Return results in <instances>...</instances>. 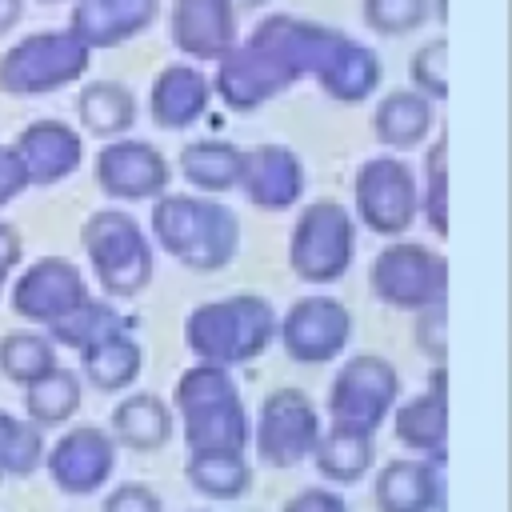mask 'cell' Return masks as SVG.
Returning <instances> with one entry per match:
<instances>
[{"label":"cell","instance_id":"cell-1","mask_svg":"<svg viewBox=\"0 0 512 512\" xmlns=\"http://www.w3.org/2000/svg\"><path fill=\"white\" fill-rule=\"evenodd\" d=\"M344 32L328 24H312L300 16H264L248 40H236L216 60L212 92L232 112H256L260 104L276 100L304 76H320L332 56L344 48Z\"/></svg>","mask_w":512,"mask_h":512},{"label":"cell","instance_id":"cell-2","mask_svg":"<svg viewBox=\"0 0 512 512\" xmlns=\"http://www.w3.org/2000/svg\"><path fill=\"white\" fill-rule=\"evenodd\" d=\"M152 240L192 272H220L236 260L240 220L228 204L212 196H156L152 204Z\"/></svg>","mask_w":512,"mask_h":512},{"label":"cell","instance_id":"cell-3","mask_svg":"<svg viewBox=\"0 0 512 512\" xmlns=\"http://www.w3.org/2000/svg\"><path fill=\"white\" fill-rule=\"evenodd\" d=\"M172 408L184 420L188 456L196 452H244L252 444V420L228 368L192 364L180 372Z\"/></svg>","mask_w":512,"mask_h":512},{"label":"cell","instance_id":"cell-4","mask_svg":"<svg viewBox=\"0 0 512 512\" xmlns=\"http://www.w3.org/2000/svg\"><path fill=\"white\" fill-rule=\"evenodd\" d=\"M272 340H276V308L252 292L196 304L184 316V344L196 352L200 364L236 368L268 352Z\"/></svg>","mask_w":512,"mask_h":512},{"label":"cell","instance_id":"cell-5","mask_svg":"<svg viewBox=\"0 0 512 512\" xmlns=\"http://www.w3.org/2000/svg\"><path fill=\"white\" fill-rule=\"evenodd\" d=\"M84 256L92 264L96 284L108 296H140L152 284V240L148 232L120 208H100L84 220Z\"/></svg>","mask_w":512,"mask_h":512},{"label":"cell","instance_id":"cell-6","mask_svg":"<svg viewBox=\"0 0 512 512\" xmlns=\"http://www.w3.org/2000/svg\"><path fill=\"white\" fill-rule=\"evenodd\" d=\"M400 396V372L376 352H356L340 364L328 388V428L352 436H376Z\"/></svg>","mask_w":512,"mask_h":512},{"label":"cell","instance_id":"cell-7","mask_svg":"<svg viewBox=\"0 0 512 512\" xmlns=\"http://www.w3.org/2000/svg\"><path fill=\"white\" fill-rule=\"evenodd\" d=\"M92 52L68 32V28H48L20 36L4 56H0V92L8 96H48L68 84H76L88 72Z\"/></svg>","mask_w":512,"mask_h":512},{"label":"cell","instance_id":"cell-8","mask_svg":"<svg viewBox=\"0 0 512 512\" xmlns=\"http://www.w3.org/2000/svg\"><path fill=\"white\" fill-rule=\"evenodd\" d=\"M356 220L340 200H312L292 228L288 264L304 284H336L352 268Z\"/></svg>","mask_w":512,"mask_h":512},{"label":"cell","instance_id":"cell-9","mask_svg":"<svg viewBox=\"0 0 512 512\" xmlns=\"http://www.w3.org/2000/svg\"><path fill=\"white\" fill-rule=\"evenodd\" d=\"M376 300L400 312H432L448 300V260L416 240H396L368 268Z\"/></svg>","mask_w":512,"mask_h":512},{"label":"cell","instance_id":"cell-10","mask_svg":"<svg viewBox=\"0 0 512 512\" xmlns=\"http://www.w3.org/2000/svg\"><path fill=\"white\" fill-rule=\"evenodd\" d=\"M356 220L376 236H404L420 216L416 172L400 156H372L352 176Z\"/></svg>","mask_w":512,"mask_h":512},{"label":"cell","instance_id":"cell-11","mask_svg":"<svg viewBox=\"0 0 512 512\" xmlns=\"http://www.w3.org/2000/svg\"><path fill=\"white\" fill-rule=\"evenodd\" d=\"M320 412L304 388H272L256 416V456L268 468H296L320 440Z\"/></svg>","mask_w":512,"mask_h":512},{"label":"cell","instance_id":"cell-12","mask_svg":"<svg viewBox=\"0 0 512 512\" xmlns=\"http://www.w3.org/2000/svg\"><path fill=\"white\" fill-rule=\"evenodd\" d=\"M276 336L292 360L324 364L352 344V312L344 300L312 292V296H300L284 316H276Z\"/></svg>","mask_w":512,"mask_h":512},{"label":"cell","instance_id":"cell-13","mask_svg":"<svg viewBox=\"0 0 512 512\" xmlns=\"http://www.w3.org/2000/svg\"><path fill=\"white\" fill-rule=\"evenodd\" d=\"M92 292H88V280L84 272L64 260V256H44L36 264H28L20 272V280L12 284L8 292V304L20 320H32V324H52L60 320L64 312H72L76 304H84Z\"/></svg>","mask_w":512,"mask_h":512},{"label":"cell","instance_id":"cell-14","mask_svg":"<svg viewBox=\"0 0 512 512\" xmlns=\"http://www.w3.org/2000/svg\"><path fill=\"white\" fill-rule=\"evenodd\" d=\"M44 464L64 496H92L116 472V440L96 424H76L44 452Z\"/></svg>","mask_w":512,"mask_h":512},{"label":"cell","instance_id":"cell-15","mask_svg":"<svg viewBox=\"0 0 512 512\" xmlns=\"http://www.w3.org/2000/svg\"><path fill=\"white\" fill-rule=\"evenodd\" d=\"M168 180L172 168L148 140L120 136L96 152V184L112 200H156L168 192Z\"/></svg>","mask_w":512,"mask_h":512},{"label":"cell","instance_id":"cell-16","mask_svg":"<svg viewBox=\"0 0 512 512\" xmlns=\"http://www.w3.org/2000/svg\"><path fill=\"white\" fill-rule=\"evenodd\" d=\"M240 188L260 212H284L304 196V164L284 144H256L244 152Z\"/></svg>","mask_w":512,"mask_h":512},{"label":"cell","instance_id":"cell-17","mask_svg":"<svg viewBox=\"0 0 512 512\" xmlns=\"http://www.w3.org/2000/svg\"><path fill=\"white\" fill-rule=\"evenodd\" d=\"M392 432L404 448H412L420 460L440 464L448 456V376L444 368H436L428 376V388L412 400H404L392 412Z\"/></svg>","mask_w":512,"mask_h":512},{"label":"cell","instance_id":"cell-18","mask_svg":"<svg viewBox=\"0 0 512 512\" xmlns=\"http://www.w3.org/2000/svg\"><path fill=\"white\" fill-rule=\"evenodd\" d=\"M168 32L188 60H220L236 44V8L228 0H172Z\"/></svg>","mask_w":512,"mask_h":512},{"label":"cell","instance_id":"cell-19","mask_svg":"<svg viewBox=\"0 0 512 512\" xmlns=\"http://www.w3.org/2000/svg\"><path fill=\"white\" fill-rule=\"evenodd\" d=\"M160 12V0H76L68 16V32L88 48H116L140 36Z\"/></svg>","mask_w":512,"mask_h":512},{"label":"cell","instance_id":"cell-20","mask_svg":"<svg viewBox=\"0 0 512 512\" xmlns=\"http://www.w3.org/2000/svg\"><path fill=\"white\" fill-rule=\"evenodd\" d=\"M28 184H60L84 160V140L64 120H36L12 140Z\"/></svg>","mask_w":512,"mask_h":512},{"label":"cell","instance_id":"cell-21","mask_svg":"<svg viewBox=\"0 0 512 512\" xmlns=\"http://www.w3.org/2000/svg\"><path fill=\"white\" fill-rule=\"evenodd\" d=\"M208 100H212V80L196 64H168L152 76V88H148V112L156 128H168V132L196 124Z\"/></svg>","mask_w":512,"mask_h":512},{"label":"cell","instance_id":"cell-22","mask_svg":"<svg viewBox=\"0 0 512 512\" xmlns=\"http://www.w3.org/2000/svg\"><path fill=\"white\" fill-rule=\"evenodd\" d=\"M440 504H444L440 464L420 460V456H400L376 472L380 512H436Z\"/></svg>","mask_w":512,"mask_h":512},{"label":"cell","instance_id":"cell-23","mask_svg":"<svg viewBox=\"0 0 512 512\" xmlns=\"http://www.w3.org/2000/svg\"><path fill=\"white\" fill-rule=\"evenodd\" d=\"M436 128V112H432V100H424L420 92L412 88H396L388 96H380L376 112H372V132L384 148L392 152H408V148H420Z\"/></svg>","mask_w":512,"mask_h":512},{"label":"cell","instance_id":"cell-24","mask_svg":"<svg viewBox=\"0 0 512 512\" xmlns=\"http://www.w3.org/2000/svg\"><path fill=\"white\" fill-rule=\"evenodd\" d=\"M172 408L152 392H132L112 408V440L136 452L164 448L172 440Z\"/></svg>","mask_w":512,"mask_h":512},{"label":"cell","instance_id":"cell-25","mask_svg":"<svg viewBox=\"0 0 512 512\" xmlns=\"http://www.w3.org/2000/svg\"><path fill=\"white\" fill-rule=\"evenodd\" d=\"M316 84H320L324 96H332L340 104H360L380 84V60H376V52L368 44H360V40L348 36L344 48L332 56V64L316 76Z\"/></svg>","mask_w":512,"mask_h":512},{"label":"cell","instance_id":"cell-26","mask_svg":"<svg viewBox=\"0 0 512 512\" xmlns=\"http://www.w3.org/2000/svg\"><path fill=\"white\" fill-rule=\"evenodd\" d=\"M80 124L100 140H120L136 124V96L116 80H92L76 96Z\"/></svg>","mask_w":512,"mask_h":512},{"label":"cell","instance_id":"cell-27","mask_svg":"<svg viewBox=\"0 0 512 512\" xmlns=\"http://www.w3.org/2000/svg\"><path fill=\"white\" fill-rule=\"evenodd\" d=\"M244 148L232 140H192L180 148V176L200 192H228L240 188Z\"/></svg>","mask_w":512,"mask_h":512},{"label":"cell","instance_id":"cell-28","mask_svg":"<svg viewBox=\"0 0 512 512\" xmlns=\"http://www.w3.org/2000/svg\"><path fill=\"white\" fill-rule=\"evenodd\" d=\"M140 368H144V352H140V344L128 332H116L108 340H96L92 348L80 352V372L100 392H120V388L136 384Z\"/></svg>","mask_w":512,"mask_h":512},{"label":"cell","instance_id":"cell-29","mask_svg":"<svg viewBox=\"0 0 512 512\" xmlns=\"http://www.w3.org/2000/svg\"><path fill=\"white\" fill-rule=\"evenodd\" d=\"M184 476L208 500H240L252 488V464L244 452H196L184 460Z\"/></svg>","mask_w":512,"mask_h":512},{"label":"cell","instance_id":"cell-30","mask_svg":"<svg viewBox=\"0 0 512 512\" xmlns=\"http://www.w3.org/2000/svg\"><path fill=\"white\" fill-rule=\"evenodd\" d=\"M312 464L324 480L332 484H356L372 472L376 464V448L368 436H352V432H336V428H324L316 448H312Z\"/></svg>","mask_w":512,"mask_h":512},{"label":"cell","instance_id":"cell-31","mask_svg":"<svg viewBox=\"0 0 512 512\" xmlns=\"http://www.w3.org/2000/svg\"><path fill=\"white\" fill-rule=\"evenodd\" d=\"M116 332H128V320L108 300H96V296H88L84 304H76L72 312H64L60 320L48 324V340L52 344H64L72 352H84L96 340H108Z\"/></svg>","mask_w":512,"mask_h":512},{"label":"cell","instance_id":"cell-32","mask_svg":"<svg viewBox=\"0 0 512 512\" xmlns=\"http://www.w3.org/2000/svg\"><path fill=\"white\" fill-rule=\"evenodd\" d=\"M80 400H84L80 376L68 368H52L48 376H40L36 384L24 388V412H28V424H36V428L68 424L80 412Z\"/></svg>","mask_w":512,"mask_h":512},{"label":"cell","instance_id":"cell-33","mask_svg":"<svg viewBox=\"0 0 512 512\" xmlns=\"http://www.w3.org/2000/svg\"><path fill=\"white\" fill-rule=\"evenodd\" d=\"M52 368H60V360H56V344L44 332L16 328V332H4L0 336V372L12 384L28 388L40 376H48Z\"/></svg>","mask_w":512,"mask_h":512},{"label":"cell","instance_id":"cell-34","mask_svg":"<svg viewBox=\"0 0 512 512\" xmlns=\"http://www.w3.org/2000/svg\"><path fill=\"white\" fill-rule=\"evenodd\" d=\"M44 460V436L36 424L0 408V476H28Z\"/></svg>","mask_w":512,"mask_h":512},{"label":"cell","instance_id":"cell-35","mask_svg":"<svg viewBox=\"0 0 512 512\" xmlns=\"http://www.w3.org/2000/svg\"><path fill=\"white\" fill-rule=\"evenodd\" d=\"M448 140L436 136L428 156H424V188H416L420 196V216L436 236H448Z\"/></svg>","mask_w":512,"mask_h":512},{"label":"cell","instance_id":"cell-36","mask_svg":"<svg viewBox=\"0 0 512 512\" xmlns=\"http://www.w3.org/2000/svg\"><path fill=\"white\" fill-rule=\"evenodd\" d=\"M364 24L380 36H404L428 24L432 0H364Z\"/></svg>","mask_w":512,"mask_h":512},{"label":"cell","instance_id":"cell-37","mask_svg":"<svg viewBox=\"0 0 512 512\" xmlns=\"http://www.w3.org/2000/svg\"><path fill=\"white\" fill-rule=\"evenodd\" d=\"M444 60H448V40H444V36L424 40V44L412 52V60H408V80H412V92H420L424 100H444V96H448Z\"/></svg>","mask_w":512,"mask_h":512},{"label":"cell","instance_id":"cell-38","mask_svg":"<svg viewBox=\"0 0 512 512\" xmlns=\"http://www.w3.org/2000/svg\"><path fill=\"white\" fill-rule=\"evenodd\" d=\"M100 512H164L160 508V496L144 484H120L104 496V508Z\"/></svg>","mask_w":512,"mask_h":512},{"label":"cell","instance_id":"cell-39","mask_svg":"<svg viewBox=\"0 0 512 512\" xmlns=\"http://www.w3.org/2000/svg\"><path fill=\"white\" fill-rule=\"evenodd\" d=\"M24 188H28V176H24V164H20L16 148L12 144H0V208L12 204Z\"/></svg>","mask_w":512,"mask_h":512},{"label":"cell","instance_id":"cell-40","mask_svg":"<svg viewBox=\"0 0 512 512\" xmlns=\"http://www.w3.org/2000/svg\"><path fill=\"white\" fill-rule=\"evenodd\" d=\"M284 512H348V504H344V496L332 492V488H300V492L284 504Z\"/></svg>","mask_w":512,"mask_h":512},{"label":"cell","instance_id":"cell-41","mask_svg":"<svg viewBox=\"0 0 512 512\" xmlns=\"http://www.w3.org/2000/svg\"><path fill=\"white\" fill-rule=\"evenodd\" d=\"M16 264H20V232L0 220V292H4V284H8Z\"/></svg>","mask_w":512,"mask_h":512},{"label":"cell","instance_id":"cell-42","mask_svg":"<svg viewBox=\"0 0 512 512\" xmlns=\"http://www.w3.org/2000/svg\"><path fill=\"white\" fill-rule=\"evenodd\" d=\"M24 20V0H0V36H8Z\"/></svg>","mask_w":512,"mask_h":512},{"label":"cell","instance_id":"cell-43","mask_svg":"<svg viewBox=\"0 0 512 512\" xmlns=\"http://www.w3.org/2000/svg\"><path fill=\"white\" fill-rule=\"evenodd\" d=\"M228 4L240 12V8H260V4H268V0H228Z\"/></svg>","mask_w":512,"mask_h":512},{"label":"cell","instance_id":"cell-44","mask_svg":"<svg viewBox=\"0 0 512 512\" xmlns=\"http://www.w3.org/2000/svg\"><path fill=\"white\" fill-rule=\"evenodd\" d=\"M40 4H64V0H40ZM72 4H76V0H72Z\"/></svg>","mask_w":512,"mask_h":512}]
</instances>
